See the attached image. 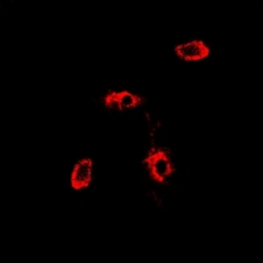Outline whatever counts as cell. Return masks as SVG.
Returning <instances> with one entry per match:
<instances>
[{"mask_svg":"<svg viewBox=\"0 0 263 263\" xmlns=\"http://www.w3.org/2000/svg\"><path fill=\"white\" fill-rule=\"evenodd\" d=\"M175 53L180 60L184 61H201L210 55V48L203 41H191L175 48Z\"/></svg>","mask_w":263,"mask_h":263,"instance_id":"277c9868","label":"cell"},{"mask_svg":"<svg viewBox=\"0 0 263 263\" xmlns=\"http://www.w3.org/2000/svg\"><path fill=\"white\" fill-rule=\"evenodd\" d=\"M145 167L149 171V175L154 182L166 183L175 171V167L171 163L170 152L167 149H154L149 152V156L144 161Z\"/></svg>","mask_w":263,"mask_h":263,"instance_id":"6da1fadb","label":"cell"},{"mask_svg":"<svg viewBox=\"0 0 263 263\" xmlns=\"http://www.w3.org/2000/svg\"><path fill=\"white\" fill-rule=\"evenodd\" d=\"M145 98L130 93L128 91H120V92H109L104 98V105L109 109L123 111L125 108H137L138 105L144 104Z\"/></svg>","mask_w":263,"mask_h":263,"instance_id":"7a4b0ae2","label":"cell"},{"mask_svg":"<svg viewBox=\"0 0 263 263\" xmlns=\"http://www.w3.org/2000/svg\"><path fill=\"white\" fill-rule=\"evenodd\" d=\"M92 182V161L82 159L75 164L71 173V187L77 191L87 189Z\"/></svg>","mask_w":263,"mask_h":263,"instance_id":"3957f363","label":"cell"}]
</instances>
